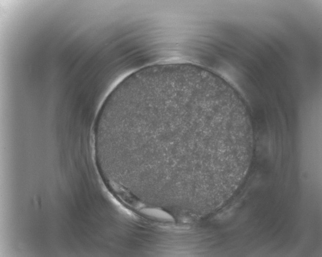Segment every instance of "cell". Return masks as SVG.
I'll list each match as a JSON object with an SVG mask.
<instances>
[{
  "mask_svg": "<svg viewBox=\"0 0 322 257\" xmlns=\"http://www.w3.org/2000/svg\"><path fill=\"white\" fill-rule=\"evenodd\" d=\"M103 126L132 183L148 194L224 189L253 139L247 108L223 79L190 63L136 71L108 96Z\"/></svg>",
  "mask_w": 322,
  "mask_h": 257,
  "instance_id": "6da1fadb",
  "label": "cell"
}]
</instances>
